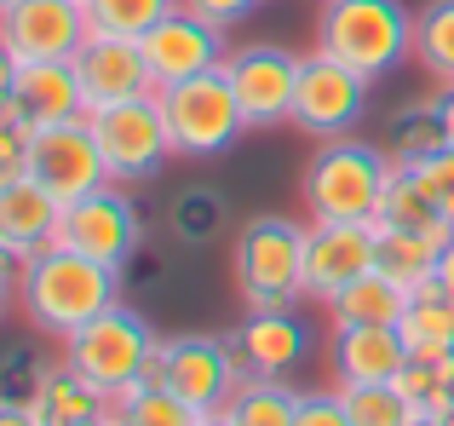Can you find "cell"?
I'll return each instance as SVG.
<instances>
[{"mask_svg":"<svg viewBox=\"0 0 454 426\" xmlns=\"http://www.w3.org/2000/svg\"><path fill=\"white\" fill-rule=\"evenodd\" d=\"M386 150L397 168H414L432 150H443V127H437V104H403L386 127Z\"/></svg>","mask_w":454,"mask_h":426,"instance_id":"f1b7e54d","label":"cell"},{"mask_svg":"<svg viewBox=\"0 0 454 426\" xmlns=\"http://www.w3.org/2000/svg\"><path fill=\"white\" fill-rule=\"evenodd\" d=\"M242 381H247V363L236 351V340H219V335H173L167 340V386L196 415H224L231 398L242 392Z\"/></svg>","mask_w":454,"mask_h":426,"instance_id":"ba28073f","label":"cell"},{"mask_svg":"<svg viewBox=\"0 0 454 426\" xmlns=\"http://www.w3.org/2000/svg\"><path fill=\"white\" fill-rule=\"evenodd\" d=\"M115 426H196L201 415L173 392V386H127L121 398H110Z\"/></svg>","mask_w":454,"mask_h":426,"instance_id":"83f0119b","label":"cell"},{"mask_svg":"<svg viewBox=\"0 0 454 426\" xmlns=\"http://www.w3.org/2000/svg\"><path fill=\"white\" fill-rule=\"evenodd\" d=\"M12 69H18V64H12V52H6V46H0V87H6V81H12Z\"/></svg>","mask_w":454,"mask_h":426,"instance_id":"ee69618b","label":"cell"},{"mask_svg":"<svg viewBox=\"0 0 454 426\" xmlns=\"http://www.w3.org/2000/svg\"><path fill=\"white\" fill-rule=\"evenodd\" d=\"M58 242L87 254V259H98V265H110V271H127V259L145 242V219H138L133 196H127L121 185H98L92 196H81V202L64 208Z\"/></svg>","mask_w":454,"mask_h":426,"instance_id":"9c48e42d","label":"cell"},{"mask_svg":"<svg viewBox=\"0 0 454 426\" xmlns=\"http://www.w3.org/2000/svg\"><path fill=\"white\" fill-rule=\"evenodd\" d=\"M294 426H351L340 386H317V392H300V415H294Z\"/></svg>","mask_w":454,"mask_h":426,"instance_id":"e575fe53","label":"cell"},{"mask_svg":"<svg viewBox=\"0 0 454 426\" xmlns=\"http://www.w3.org/2000/svg\"><path fill=\"white\" fill-rule=\"evenodd\" d=\"M368 87L356 69H345L340 58L310 52L300 64V87H294V127L310 138H345L356 133V122L368 115Z\"/></svg>","mask_w":454,"mask_h":426,"instance_id":"30bf717a","label":"cell"},{"mask_svg":"<svg viewBox=\"0 0 454 426\" xmlns=\"http://www.w3.org/2000/svg\"><path fill=\"white\" fill-rule=\"evenodd\" d=\"M150 346H155V328L145 317L127 312V305H110L104 317H92L87 328H75V335L64 340V363L81 375V381L98 386L104 398H121L127 386L138 381Z\"/></svg>","mask_w":454,"mask_h":426,"instance_id":"8992f818","label":"cell"},{"mask_svg":"<svg viewBox=\"0 0 454 426\" xmlns=\"http://www.w3.org/2000/svg\"><path fill=\"white\" fill-rule=\"evenodd\" d=\"M294 415H300V392L288 381H265V375H247L224 409L231 426H294Z\"/></svg>","mask_w":454,"mask_h":426,"instance_id":"4316f807","label":"cell"},{"mask_svg":"<svg viewBox=\"0 0 454 426\" xmlns=\"http://www.w3.org/2000/svg\"><path fill=\"white\" fill-rule=\"evenodd\" d=\"M12 294H18V282H12V277H0V317H6V300H12Z\"/></svg>","mask_w":454,"mask_h":426,"instance_id":"7bdbcfd3","label":"cell"},{"mask_svg":"<svg viewBox=\"0 0 454 426\" xmlns=\"http://www.w3.org/2000/svg\"><path fill=\"white\" fill-rule=\"evenodd\" d=\"M6 6H12V0H0V12H6Z\"/></svg>","mask_w":454,"mask_h":426,"instance_id":"c3c4849f","label":"cell"},{"mask_svg":"<svg viewBox=\"0 0 454 426\" xmlns=\"http://www.w3.org/2000/svg\"><path fill=\"white\" fill-rule=\"evenodd\" d=\"M409 426H443V421H426V415H414V421H409Z\"/></svg>","mask_w":454,"mask_h":426,"instance_id":"bcb514c9","label":"cell"},{"mask_svg":"<svg viewBox=\"0 0 454 426\" xmlns=\"http://www.w3.org/2000/svg\"><path fill=\"white\" fill-rule=\"evenodd\" d=\"M173 231L184 236V242H207V236L219 231V196L184 191V196L173 202Z\"/></svg>","mask_w":454,"mask_h":426,"instance_id":"d6a6232c","label":"cell"},{"mask_svg":"<svg viewBox=\"0 0 454 426\" xmlns=\"http://www.w3.org/2000/svg\"><path fill=\"white\" fill-rule=\"evenodd\" d=\"M184 0H87L92 35H121V41H145L167 12H178Z\"/></svg>","mask_w":454,"mask_h":426,"instance_id":"f546056e","label":"cell"},{"mask_svg":"<svg viewBox=\"0 0 454 426\" xmlns=\"http://www.w3.org/2000/svg\"><path fill=\"white\" fill-rule=\"evenodd\" d=\"M23 404H29L35 426H92V421L110 415V398L92 381H81L69 363H41V369L29 375Z\"/></svg>","mask_w":454,"mask_h":426,"instance_id":"d6986e66","label":"cell"},{"mask_svg":"<svg viewBox=\"0 0 454 426\" xmlns=\"http://www.w3.org/2000/svg\"><path fill=\"white\" fill-rule=\"evenodd\" d=\"M391 173H397V162H391L386 145L345 133V138H322L300 191L317 225H374Z\"/></svg>","mask_w":454,"mask_h":426,"instance_id":"7a4b0ae2","label":"cell"},{"mask_svg":"<svg viewBox=\"0 0 454 426\" xmlns=\"http://www.w3.org/2000/svg\"><path fill=\"white\" fill-rule=\"evenodd\" d=\"M397 335L409 346V358H443V351H454V300L437 282L409 294V312L397 317Z\"/></svg>","mask_w":454,"mask_h":426,"instance_id":"d4e9b609","label":"cell"},{"mask_svg":"<svg viewBox=\"0 0 454 426\" xmlns=\"http://www.w3.org/2000/svg\"><path fill=\"white\" fill-rule=\"evenodd\" d=\"M391 386L409 398L414 415L449 421V415H454V351H443V358H409V363H403V375H397Z\"/></svg>","mask_w":454,"mask_h":426,"instance_id":"484cf974","label":"cell"},{"mask_svg":"<svg viewBox=\"0 0 454 426\" xmlns=\"http://www.w3.org/2000/svg\"><path fill=\"white\" fill-rule=\"evenodd\" d=\"M437 248L426 231H397V225H374V271L391 277L403 294H420L437 282Z\"/></svg>","mask_w":454,"mask_h":426,"instance_id":"7402d4cb","label":"cell"},{"mask_svg":"<svg viewBox=\"0 0 454 426\" xmlns=\"http://www.w3.org/2000/svg\"><path fill=\"white\" fill-rule=\"evenodd\" d=\"M236 351H242L247 375H265V381H288V369H300L310 351V328L288 312H247V323L236 328Z\"/></svg>","mask_w":454,"mask_h":426,"instance_id":"e0dca14e","label":"cell"},{"mask_svg":"<svg viewBox=\"0 0 454 426\" xmlns=\"http://www.w3.org/2000/svg\"><path fill=\"white\" fill-rule=\"evenodd\" d=\"M409 346L391 323H368V328H333V386H380L397 381Z\"/></svg>","mask_w":454,"mask_h":426,"instance_id":"44dd1931","label":"cell"},{"mask_svg":"<svg viewBox=\"0 0 454 426\" xmlns=\"http://www.w3.org/2000/svg\"><path fill=\"white\" fill-rule=\"evenodd\" d=\"M374 225H397V231H426L432 242H449L454 225L443 219V208H437V196L426 191V179L414 168H397L386 185V202H380V219Z\"/></svg>","mask_w":454,"mask_h":426,"instance_id":"cb8c5ba5","label":"cell"},{"mask_svg":"<svg viewBox=\"0 0 454 426\" xmlns=\"http://www.w3.org/2000/svg\"><path fill=\"white\" fill-rule=\"evenodd\" d=\"M340 398H345L351 426H409L414 421L409 398H403L391 381H380V386H340Z\"/></svg>","mask_w":454,"mask_h":426,"instance_id":"1f68e13d","label":"cell"},{"mask_svg":"<svg viewBox=\"0 0 454 426\" xmlns=\"http://www.w3.org/2000/svg\"><path fill=\"white\" fill-rule=\"evenodd\" d=\"M374 271V225H317L305 236V300L328 305L340 288Z\"/></svg>","mask_w":454,"mask_h":426,"instance_id":"9a60e30c","label":"cell"},{"mask_svg":"<svg viewBox=\"0 0 454 426\" xmlns=\"http://www.w3.org/2000/svg\"><path fill=\"white\" fill-rule=\"evenodd\" d=\"M12 92H18L23 127H58V122H81V115H87V92H81L75 58L18 64L12 69Z\"/></svg>","mask_w":454,"mask_h":426,"instance_id":"ac0fdd59","label":"cell"},{"mask_svg":"<svg viewBox=\"0 0 454 426\" xmlns=\"http://www.w3.org/2000/svg\"><path fill=\"white\" fill-rule=\"evenodd\" d=\"M81 6H87V0H81Z\"/></svg>","mask_w":454,"mask_h":426,"instance_id":"f907efd6","label":"cell"},{"mask_svg":"<svg viewBox=\"0 0 454 426\" xmlns=\"http://www.w3.org/2000/svg\"><path fill=\"white\" fill-rule=\"evenodd\" d=\"M58 219H64V202L52 191H41L35 179L6 185L0 191V254H12L18 265L35 259L41 248L58 242Z\"/></svg>","mask_w":454,"mask_h":426,"instance_id":"ffe728a7","label":"cell"},{"mask_svg":"<svg viewBox=\"0 0 454 426\" xmlns=\"http://www.w3.org/2000/svg\"><path fill=\"white\" fill-rule=\"evenodd\" d=\"M133 386H167V340L161 335H155V346H150V358H145V369H138Z\"/></svg>","mask_w":454,"mask_h":426,"instance_id":"74e56055","label":"cell"},{"mask_svg":"<svg viewBox=\"0 0 454 426\" xmlns=\"http://www.w3.org/2000/svg\"><path fill=\"white\" fill-rule=\"evenodd\" d=\"M161 115H167V138H173V156H219L236 138L247 133V115L236 104L224 69L207 75H190L178 87H161Z\"/></svg>","mask_w":454,"mask_h":426,"instance_id":"5b68a950","label":"cell"},{"mask_svg":"<svg viewBox=\"0 0 454 426\" xmlns=\"http://www.w3.org/2000/svg\"><path fill=\"white\" fill-rule=\"evenodd\" d=\"M29 179V127H0V191Z\"/></svg>","mask_w":454,"mask_h":426,"instance_id":"d590c367","label":"cell"},{"mask_svg":"<svg viewBox=\"0 0 454 426\" xmlns=\"http://www.w3.org/2000/svg\"><path fill=\"white\" fill-rule=\"evenodd\" d=\"M437 288H443L449 300H454V236H449L443 248H437Z\"/></svg>","mask_w":454,"mask_h":426,"instance_id":"f35d334b","label":"cell"},{"mask_svg":"<svg viewBox=\"0 0 454 426\" xmlns=\"http://www.w3.org/2000/svg\"><path fill=\"white\" fill-rule=\"evenodd\" d=\"M23 122V110H18V92H12V81L0 87V127H18Z\"/></svg>","mask_w":454,"mask_h":426,"instance_id":"b9f144b4","label":"cell"},{"mask_svg":"<svg viewBox=\"0 0 454 426\" xmlns=\"http://www.w3.org/2000/svg\"><path fill=\"white\" fill-rule=\"evenodd\" d=\"M190 12H201L207 23H219V29H236L242 18H254L259 12V0H184Z\"/></svg>","mask_w":454,"mask_h":426,"instance_id":"8d00e7d4","label":"cell"},{"mask_svg":"<svg viewBox=\"0 0 454 426\" xmlns=\"http://www.w3.org/2000/svg\"><path fill=\"white\" fill-rule=\"evenodd\" d=\"M75 75H81V92H87V115L104 110V104H127V99H150L155 92L145 46L121 41V35H92L75 52Z\"/></svg>","mask_w":454,"mask_h":426,"instance_id":"2e32d148","label":"cell"},{"mask_svg":"<svg viewBox=\"0 0 454 426\" xmlns=\"http://www.w3.org/2000/svg\"><path fill=\"white\" fill-rule=\"evenodd\" d=\"M414 58L426 64V75L454 87V0H432L414 18Z\"/></svg>","mask_w":454,"mask_h":426,"instance_id":"4dcf8cb0","label":"cell"},{"mask_svg":"<svg viewBox=\"0 0 454 426\" xmlns=\"http://www.w3.org/2000/svg\"><path fill=\"white\" fill-rule=\"evenodd\" d=\"M300 52H288V46H236L231 58H224V81H231L236 104H242L247 127H282L294 122V87H300Z\"/></svg>","mask_w":454,"mask_h":426,"instance_id":"4fadbf2b","label":"cell"},{"mask_svg":"<svg viewBox=\"0 0 454 426\" xmlns=\"http://www.w3.org/2000/svg\"><path fill=\"white\" fill-rule=\"evenodd\" d=\"M414 173L426 179V191L437 196V208H443V219L454 225V150L443 145V150H432L426 162H414Z\"/></svg>","mask_w":454,"mask_h":426,"instance_id":"836d02e7","label":"cell"},{"mask_svg":"<svg viewBox=\"0 0 454 426\" xmlns=\"http://www.w3.org/2000/svg\"><path fill=\"white\" fill-rule=\"evenodd\" d=\"M403 312H409V294H403L391 277H380V271L356 277L351 288H340L328 300V323L333 328H368V323H391L397 328Z\"/></svg>","mask_w":454,"mask_h":426,"instance_id":"603a6c76","label":"cell"},{"mask_svg":"<svg viewBox=\"0 0 454 426\" xmlns=\"http://www.w3.org/2000/svg\"><path fill=\"white\" fill-rule=\"evenodd\" d=\"M443 426H454V415H449V421H443Z\"/></svg>","mask_w":454,"mask_h":426,"instance_id":"681fc988","label":"cell"},{"mask_svg":"<svg viewBox=\"0 0 454 426\" xmlns=\"http://www.w3.org/2000/svg\"><path fill=\"white\" fill-rule=\"evenodd\" d=\"M0 426H35L29 404H23V398H0Z\"/></svg>","mask_w":454,"mask_h":426,"instance_id":"ab89813d","label":"cell"},{"mask_svg":"<svg viewBox=\"0 0 454 426\" xmlns=\"http://www.w3.org/2000/svg\"><path fill=\"white\" fill-rule=\"evenodd\" d=\"M317 52L340 58L363 81H380L414 52V18L403 0H322Z\"/></svg>","mask_w":454,"mask_h":426,"instance_id":"3957f363","label":"cell"},{"mask_svg":"<svg viewBox=\"0 0 454 426\" xmlns=\"http://www.w3.org/2000/svg\"><path fill=\"white\" fill-rule=\"evenodd\" d=\"M305 236L310 225L288 213H259L236 231V288L247 312H288L305 294Z\"/></svg>","mask_w":454,"mask_h":426,"instance_id":"277c9868","label":"cell"},{"mask_svg":"<svg viewBox=\"0 0 454 426\" xmlns=\"http://www.w3.org/2000/svg\"><path fill=\"white\" fill-rule=\"evenodd\" d=\"M196 426H231V421H224V415H201Z\"/></svg>","mask_w":454,"mask_h":426,"instance_id":"f6af8a7d","label":"cell"},{"mask_svg":"<svg viewBox=\"0 0 454 426\" xmlns=\"http://www.w3.org/2000/svg\"><path fill=\"white\" fill-rule=\"evenodd\" d=\"M437 104V127H443V145L454 150V87H443V99H432Z\"/></svg>","mask_w":454,"mask_h":426,"instance_id":"60d3db41","label":"cell"},{"mask_svg":"<svg viewBox=\"0 0 454 426\" xmlns=\"http://www.w3.org/2000/svg\"><path fill=\"white\" fill-rule=\"evenodd\" d=\"M92 426H115V415H104V421H92Z\"/></svg>","mask_w":454,"mask_h":426,"instance_id":"7dc6e473","label":"cell"},{"mask_svg":"<svg viewBox=\"0 0 454 426\" xmlns=\"http://www.w3.org/2000/svg\"><path fill=\"white\" fill-rule=\"evenodd\" d=\"M138 46H145V64H150V75H155V92L178 87V81H190V75H207V69H224V58H231L224 29H219V23H207L201 12H190V6L167 12V18L155 23Z\"/></svg>","mask_w":454,"mask_h":426,"instance_id":"5bb4252c","label":"cell"},{"mask_svg":"<svg viewBox=\"0 0 454 426\" xmlns=\"http://www.w3.org/2000/svg\"><path fill=\"white\" fill-rule=\"evenodd\" d=\"M92 41V23L81 0H12L0 12V46L12 64H58Z\"/></svg>","mask_w":454,"mask_h":426,"instance_id":"8fae6325","label":"cell"},{"mask_svg":"<svg viewBox=\"0 0 454 426\" xmlns=\"http://www.w3.org/2000/svg\"><path fill=\"white\" fill-rule=\"evenodd\" d=\"M18 305L41 335L69 340L75 328H87L92 317H104L110 305H121V271L98 265V259L75 254V248L52 242L35 259L18 265Z\"/></svg>","mask_w":454,"mask_h":426,"instance_id":"6da1fadb","label":"cell"},{"mask_svg":"<svg viewBox=\"0 0 454 426\" xmlns=\"http://www.w3.org/2000/svg\"><path fill=\"white\" fill-rule=\"evenodd\" d=\"M92 138H98V156H104V173L110 185H138V179H155L161 162L173 156V138H167V115H161V99H127V104H104V110L87 115Z\"/></svg>","mask_w":454,"mask_h":426,"instance_id":"52a82bcc","label":"cell"},{"mask_svg":"<svg viewBox=\"0 0 454 426\" xmlns=\"http://www.w3.org/2000/svg\"><path fill=\"white\" fill-rule=\"evenodd\" d=\"M29 179L41 191H52L64 208L92 196L98 185H110L87 115L81 122H58V127H29Z\"/></svg>","mask_w":454,"mask_h":426,"instance_id":"7c38bea8","label":"cell"}]
</instances>
